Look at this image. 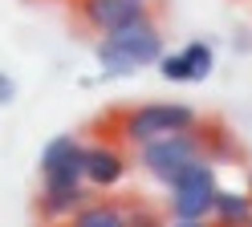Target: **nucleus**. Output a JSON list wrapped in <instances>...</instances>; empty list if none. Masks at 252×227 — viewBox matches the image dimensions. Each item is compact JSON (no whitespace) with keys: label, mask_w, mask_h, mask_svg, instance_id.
I'll list each match as a JSON object with an SVG mask.
<instances>
[{"label":"nucleus","mask_w":252,"mask_h":227,"mask_svg":"<svg viewBox=\"0 0 252 227\" xmlns=\"http://www.w3.org/2000/svg\"><path fill=\"white\" fill-rule=\"evenodd\" d=\"M167 53L163 49V28L155 16H143V21L102 32V41L94 45V57L102 65V77H134L159 65V57Z\"/></svg>","instance_id":"nucleus-1"},{"label":"nucleus","mask_w":252,"mask_h":227,"mask_svg":"<svg viewBox=\"0 0 252 227\" xmlns=\"http://www.w3.org/2000/svg\"><path fill=\"white\" fill-rule=\"evenodd\" d=\"M199 158H208V134H203L199 126L175 130V134H163V138H151L143 146H134V162L163 187L175 174H183L191 162H199Z\"/></svg>","instance_id":"nucleus-2"},{"label":"nucleus","mask_w":252,"mask_h":227,"mask_svg":"<svg viewBox=\"0 0 252 227\" xmlns=\"http://www.w3.org/2000/svg\"><path fill=\"white\" fill-rule=\"evenodd\" d=\"M216 167L212 158L191 162L183 174L167 183V219L171 223H203L212 219V199H216Z\"/></svg>","instance_id":"nucleus-3"},{"label":"nucleus","mask_w":252,"mask_h":227,"mask_svg":"<svg viewBox=\"0 0 252 227\" xmlns=\"http://www.w3.org/2000/svg\"><path fill=\"white\" fill-rule=\"evenodd\" d=\"M199 126V114L183 102H151V106H134L118 114V142L126 146H143L151 138L175 134V130H191Z\"/></svg>","instance_id":"nucleus-4"},{"label":"nucleus","mask_w":252,"mask_h":227,"mask_svg":"<svg viewBox=\"0 0 252 227\" xmlns=\"http://www.w3.org/2000/svg\"><path fill=\"white\" fill-rule=\"evenodd\" d=\"M37 170H41V187H49V191L86 183V170H82V142H77L73 134L49 138V142H45V150H41Z\"/></svg>","instance_id":"nucleus-5"},{"label":"nucleus","mask_w":252,"mask_h":227,"mask_svg":"<svg viewBox=\"0 0 252 227\" xmlns=\"http://www.w3.org/2000/svg\"><path fill=\"white\" fill-rule=\"evenodd\" d=\"M82 170H86V183L94 191H110L126 178L130 158H126L122 142H86L82 146Z\"/></svg>","instance_id":"nucleus-6"},{"label":"nucleus","mask_w":252,"mask_h":227,"mask_svg":"<svg viewBox=\"0 0 252 227\" xmlns=\"http://www.w3.org/2000/svg\"><path fill=\"white\" fill-rule=\"evenodd\" d=\"M77 16L94 32H114V28H126V25L151 16V0H82Z\"/></svg>","instance_id":"nucleus-7"},{"label":"nucleus","mask_w":252,"mask_h":227,"mask_svg":"<svg viewBox=\"0 0 252 227\" xmlns=\"http://www.w3.org/2000/svg\"><path fill=\"white\" fill-rule=\"evenodd\" d=\"M90 199H98L90 183L57 187V191L41 187V195H37V219H45V223H49V219H73V215H77V211H82Z\"/></svg>","instance_id":"nucleus-8"},{"label":"nucleus","mask_w":252,"mask_h":227,"mask_svg":"<svg viewBox=\"0 0 252 227\" xmlns=\"http://www.w3.org/2000/svg\"><path fill=\"white\" fill-rule=\"evenodd\" d=\"M73 223L77 227H126L130 223V207H122L114 199H90L73 215Z\"/></svg>","instance_id":"nucleus-9"},{"label":"nucleus","mask_w":252,"mask_h":227,"mask_svg":"<svg viewBox=\"0 0 252 227\" xmlns=\"http://www.w3.org/2000/svg\"><path fill=\"white\" fill-rule=\"evenodd\" d=\"M212 215L220 223H252V195L248 191H232V187H216Z\"/></svg>","instance_id":"nucleus-10"},{"label":"nucleus","mask_w":252,"mask_h":227,"mask_svg":"<svg viewBox=\"0 0 252 227\" xmlns=\"http://www.w3.org/2000/svg\"><path fill=\"white\" fill-rule=\"evenodd\" d=\"M183 57L187 65H191V81H203L212 73V65H216V53H212V45L208 41H191V45H183Z\"/></svg>","instance_id":"nucleus-11"},{"label":"nucleus","mask_w":252,"mask_h":227,"mask_svg":"<svg viewBox=\"0 0 252 227\" xmlns=\"http://www.w3.org/2000/svg\"><path fill=\"white\" fill-rule=\"evenodd\" d=\"M159 73H163L167 81H191V65H187L183 49H179V53H163V57H159Z\"/></svg>","instance_id":"nucleus-12"},{"label":"nucleus","mask_w":252,"mask_h":227,"mask_svg":"<svg viewBox=\"0 0 252 227\" xmlns=\"http://www.w3.org/2000/svg\"><path fill=\"white\" fill-rule=\"evenodd\" d=\"M12 102H17V81L8 73H0V106H12Z\"/></svg>","instance_id":"nucleus-13"},{"label":"nucleus","mask_w":252,"mask_h":227,"mask_svg":"<svg viewBox=\"0 0 252 227\" xmlns=\"http://www.w3.org/2000/svg\"><path fill=\"white\" fill-rule=\"evenodd\" d=\"M248 195H252V170H248Z\"/></svg>","instance_id":"nucleus-14"}]
</instances>
